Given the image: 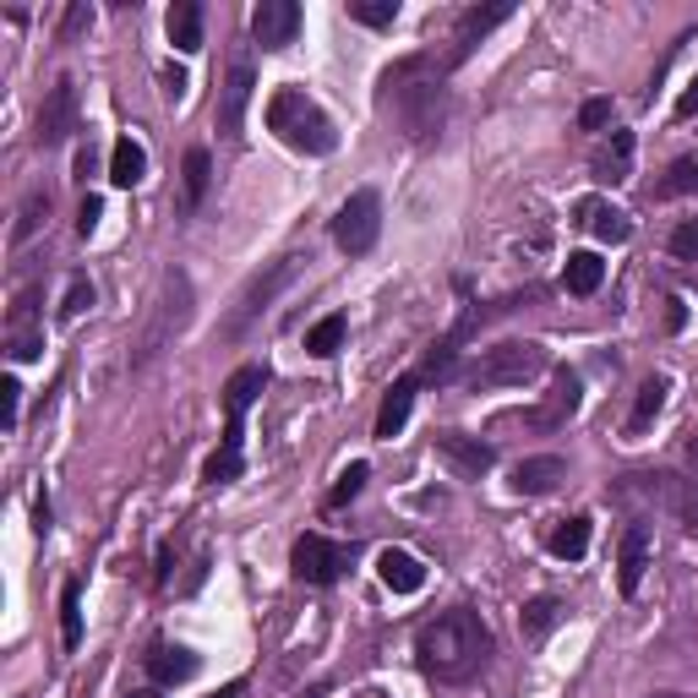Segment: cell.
<instances>
[{
    "instance_id": "obj_1",
    "label": "cell",
    "mask_w": 698,
    "mask_h": 698,
    "mask_svg": "<svg viewBox=\"0 0 698 698\" xmlns=\"http://www.w3.org/2000/svg\"><path fill=\"white\" fill-rule=\"evenodd\" d=\"M443 71L447 65H437V55H409V61L382 71V110H393V121L409 142H426V136L443 131L447 115Z\"/></svg>"
},
{
    "instance_id": "obj_2",
    "label": "cell",
    "mask_w": 698,
    "mask_h": 698,
    "mask_svg": "<svg viewBox=\"0 0 698 698\" xmlns=\"http://www.w3.org/2000/svg\"><path fill=\"white\" fill-rule=\"evenodd\" d=\"M415 660H421V671L437 677V682H469V677H480L486 660H492V628H486L475 611H464V606H458V611H443L437 623L421 628Z\"/></svg>"
},
{
    "instance_id": "obj_3",
    "label": "cell",
    "mask_w": 698,
    "mask_h": 698,
    "mask_svg": "<svg viewBox=\"0 0 698 698\" xmlns=\"http://www.w3.org/2000/svg\"><path fill=\"white\" fill-rule=\"evenodd\" d=\"M267 131H279V142H290L295 153H333L338 148V131L322 115L317 99H306L301 88H279L267 99Z\"/></svg>"
},
{
    "instance_id": "obj_4",
    "label": "cell",
    "mask_w": 698,
    "mask_h": 698,
    "mask_svg": "<svg viewBox=\"0 0 698 698\" xmlns=\"http://www.w3.org/2000/svg\"><path fill=\"white\" fill-rule=\"evenodd\" d=\"M552 366V355L535 344V338H508L497 350H486L475 366H469V387H524Z\"/></svg>"
},
{
    "instance_id": "obj_5",
    "label": "cell",
    "mask_w": 698,
    "mask_h": 698,
    "mask_svg": "<svg viewBox=\"0 0 698 698\" xmlns=\"http://www.w3.org/2000/svg\"><path fill=\"white\" fill-rule=\"evenodd\" d=\"M377 235H382V196L377 191H355L338 208V219H333V241L350 256H366L377 246Z\"/></svg>"
},
{
    "instance_id": "obj_6",
    "label": "cell",
    "mask_w": 698,
    "mask_h": 698,
    "mask_svg": "<svg viewBox=\"0 0 698 698\" xmlns=\"http://www.w3.org/2000/svg\"><path fill=\"white\" fill-rule=\"evenodd\" d=\"M290 568H295L301 584H333L338 573L350 568V552L333 546V540H322V535H301L295 552H290Z\"/></svg>"
},
{
    "instance_id": "obj_7",
    "label": "cell",
    "mask_w": 698,
    "mask_h": 698,
    "mask_svg": "<svg viewBox=\"0 0 698 698\" xmlns=\"http://www.w3.org/2000/svg\"><path fill=\"white\" fill-rule=\"evenodd\" d=\"M77 131V82L71 77H61L55 88H50V99H44V110H39V148H55V142H65Z\"/></svg>"
},
{
    "instance_id": "obj_8",
    "label": "cell",
    "mask_w": 698,
    "mask_h": 698,
    "mask_svg": "<svg viewBox=\"0 0 698 698\" xmlns=\"http://www.w3.org/2000/svg\"><path fill=\"white\" fill-rule=\"evenodd\" d=\"M252 33L262 50L295 44V33H301V6H295V0H262L252 11Z\"/></svg>"
},
{
    "instance_id": "obj_9",
    "label": "cell",
    "mask_w": 698,
    "mask_h": 698,
    "mask_svg": "<svg viewBox=\"0 0 698 698\" xmlns=\"http://www.w3.org/2000/svg\"><path fill=\"white\" fill-rule=\"evenodd\" d=\"M252 88H256L252 55H235V61H230V77H224V99H219V131H224V136L241 131L246 104H252Z\"/></svg>"
},
{
    "instance_id": "obj_10",
    "label": "cell",
    "mask_w": 698,
    "mask_h": 698,
    "mask_svg": "<svg viewBox=\"0 0 698 698\" xmlns=\"http://www.w3.org/2000/svg\"><path fill=\"white\" fill-rule=\"evenodd\" d=\"M437 453L453 464V475H464V480H480V475L497 464L492 443H480V437H464V432H443V437H437Z\"/></svg>"
},
{
    "instance_id": "obj_11",
    "label": "cell",
    "mask_w": 698,
    "mask_h": 698,
    "mask_svg": "<svg viewBox=\"0 0 698 698\" xmlns=\"http://www.w3.org/2000/svg\"><path fill=\"white\" fill-rule=\"evenodd\" d=\"M295 262H301V256H279V262L267 267V279H252V290L241 295V306H235V317H230V333H241V327H246V322H252L256 312L290 284V279H295Z\"/></svg>"
},
{
    "instance_id": "obj_12",
    "label": "cell",
    "mask_w": 698,
    "mask_h": 698,
    "mask_svg": "<svg viewBox=\"0 0 698 698\" xmlns=\"http://www.w3.org/2000/svg\"><path fill=\"white\" fill-rule=\"evenodd\" d=\"M39 290H28V295H17V306H11V333H6V350H11V361H33L39 350H44V333H39Z\"/></svg>"
},
{
    "instance_id": "obj_13",
    "label": "cell",
    "mask_w": 698,
    "mask_h": 698,
    "mask_svg": "<svg viewBox=\"0 0 698 698\" xmlns=\"http://www.w3.org/2000/svg\"><path fill=\"white\" fill-rule=\"evenodd\" d=\"M578 219H584V230H589L595 241H606V246H623V241L634 235V219H628L623 208H611V202H600V196H589V202H578Z\"/></svg>"
},
{
    "instance_id": "obj_14",
    "label": "cell",
    "mask_w": 698,
    "mask_h": 698,
    "mask_svg": "<svg viewBox=\"0 0 698 698\" xmlns=\"http://www.w3.org/2000/svg\"><path fill=\"white\" fill-rule=\"evenodd\" d=\"M508 17H513V6H486V11L475 6V11H464V22H458V33H453V55H447V65H458L492 28H503Z\"/></svg>"
},
{
    "instance_id": "obj_15",
    "label": "cell",
    "mask_w": 698,
    "mask_h": 698,
    "mask_svg": "<svg viewBox=\"0 0 698 698\" xmlns=\"http://www.w3.org/2000/svg\"><path fill=\"white\" fill-rule=\"evenodd\" d=\"M563 475H568V464H563L557 453H540V458H524V464L513 469L508 486L518 492V497H546V492H552Z\"/></svg>"
},
{
    "instance_id": "obj_16",
    "label": "cell",
    "mask_w": 698,
    "mask_h": 698,
    "mask_svg": "<svg viewBox=\"0 0 698 698\" xmlns=\"http://www.w3.org/2000/svg\"><path fill=\"white\" fill-rule=\"evenodd\" d=\"M578 398H584L578 377H573L568 366H557V372H552V393H546V404L535 409V426H546V432H552V426H563L573 409H578Z\"/></svg>"
},
{
    "instance_id": "obj_17",
    "label": "cell",
    "mask_w": 698,
    "mask_h": 698,
    "mask_svg": "<svg viewBox=\"0 0 698 698\" xmlns=\"http://www.w3.org/2000/svg\"><path fill=\"white\" fill-rule=\"evenodd\" d=\"M415 387H421V377H398L393 387H387V398H382L377 409V437L382 443H393L404 426H409V409H415Z\"/></svg>"
},
{
    "instance_id": "obj_18",
    "label": "cell",
    "mask_w": 698,
    "mask_h": 698,
    "mask_svg": "<svg viewBox=\"0 0 698 698\" xmlns=\"http://www.w3.org/2000/svg\"><path fill=\"white\" fill-rule=\"evenodd\" d=\"M377 578L393 589V595H415V589L426 584V568H421V557H415V552L387 546V552L377 557Z\"/></svg>"
},
{
    "instance_id": "obj_19",
    "label": "cell",
    "mask_w": 698,
    "mask_h": 698,
    "mask_svg": "<svg viewBox=\"0 0 698 698\" xmlns=\"http://www.w3.org/2000/svg\"><path fill=\"white\" fill-rule=\"evenodd\" d=\"M148 677L164 682V688L191 682V677H196V655L181 649V644H153V649H148Z\"/></svg>"
},
{
    "instance_id": "obj_20",
    "label": "cell",
    "mask_w": 698,
    "mask_h": 698,
    "mask_svg": "<svg viewBox=\"0 0 698 698\" xmlns=\"http://www.w3.org/2000/svg\"><path fill=\"white\" fill-rule=\"evenodd\" d=\"M644 568H649V529H644V524H628L623 557H617V584H623V595H634L638 584H644Z\"/></svg>"
},
{
    "instance_id": "obj_21",
    "label": "cell",
    "mask_w": 698,
    "mask_h": 698,
    "mask_svg": "<svg viewBox=\"0 0 698 698\" xmlns=\"http://www.w3.org/2000/svg\"><path fill=\"white\" fill-rule=\"evenodd\" d=\"M241 464H246V458H241V421H230V426H224L219 453H213V458H208V469H202V480H208V486H224V480H235V475H241Z\"/></svg>"
},
{
    "instance_id": "obj_22",
    "label": "cell",
    "mask_w": 698,
    "mask_h": 698,
    "mask_svg": "<svg viewBox=\"0 0 698 698\" xmlns=\"http://www.w3.org/2000/svg\"><path fill=\"white\" fill-rule=\"evenodd\" d=\"M170 44L181 55H196L202 50V6L196 0H175L170 6Z\"/></svg>"
},
{
    "instance_id": "obj_23",
    "label": "cell",
    "mask_w": 698,
    "mask_h": 698,
    "mask_svg": "<svg viewBox=\"0 0 698 698\" xmlns=\"http://www.w3.org/2000/svg\"><path fill=\"white\" fill-rule=\"evenodd\" d=\"M262 366H241V372H235V377L224 382V415H230V421H246V409H252V398L256 393H262Z\"/></svg>"
},
{
    "instance_id": "obj_24",
    "label": "cell",
    "mask_w": 698,
    "mask_h": 698,
    "mask_svg": "<svg viewBox=\"0 0 698 698\" xmlns=\"http://www.w3.org/2000/svg\"><path fill=\"white\" fill-rule=\"evenodd\" d=\"M546 546H552V557H563V563H578L584 552H589V518L584 513H573L563 518L552 535H546Z\"/></svg>"
},
{
    "instance_id": "obj_25",
    "label": "cell",
    "mask_w": 698,
    "mask_h": 698,
    "mask_svg": "<svg viewBox=\"0 0 698 698\" xmlns=\"http://www.w3.org/2000/svg\"><path fill=\"white\" fill-rule=\"evenodd\" d=\"M148 175V153H142V142H131V136H121L115 148H110V181L115 186H136Z\"/></svg>"
},
{
    "instance_id": "obj_26",
    "label": "cell",
    "mask_w": 698,
    "mask_h": 698,
    "mask_svg": "<svg viewBox=\"0 0 698 698\" xmlns=\"http://www.w3.org/2000/svg\"><path fill=\"white\" fill-rule=\"evenodd\" d=\"M595 170H600V181H628L634 175V131H611V148L595 159Z\"/></svg>"
},
{
    "instance_id": "obj_27",
    "label": "cell",
    "mask_w": 698,
    "mask_h": 698,
    "mask_svg": "<svg viewBox=\"0 0 698 698\" xmlns=\"http://www.w3.org/2000/svg\"><path fill=\"white\" fill-rule=\"evenodd\" d=\"M600 279H606V262H600L595 252H573L568 267H563L568 295H595V290H600Z\"/></svg>"
},
{
    "instance_id": "obj_28",
    "label": "cell",
    "mask_w": 698,
    "mask_h": 698,
    "mask_svg": "<svg viewBox=\"0 0 698 698\" xmlns=\"http://www.w3.org/2000/svg\"><path fill=\"white\" fill-rule=\"evenodd\" d=\"M557 623H563V600H557V595H535V600L518 611V628H524V638H546Z\"/></svg>"
},
{
    "instance_id": "obj_29",
    "label": "cell",
    "mask_w": 698,
    "mask_h": 698,
    "mask_svg": "<svg viewBox=\"0 0 698 698\" xmlns=\"http://www.w3.org/2000/svg\"><path fill=\"white\" fill-rule=\"evenodd\" d=\"M666 377H649L644 387H638V398H634V415H628V432H649V421L666 409Z\"/></svg>"
},
{
    "instance_id": "obj_30",
    "label": "cell",
    "mask_w": 698,
    "mask_h": 698,
    "mask_svg": "<svg viewBox=\"0 0 698 698\" xmlns=\"http://www.w3.org/2000/svg\"><path fill=\"white\" fill-rule=\"evenodd\" d=\"M61 638H65V649L82 644V589H77V578L61 589Z\"/></svg>"
},
{
    "instance_id": "obj_31",
    "label": "cell",
    "mask_w": 698,
    "mask_h": 698,
    "mask_svg": "<svg viewBox=\"0 0 698 698\" xmlns=\"http://www.w3.org/2000/svg\"><path fill=\"white\" fill-rule=\"evenodd\" d=\"M338 344H344V317H322L317 327L306 333V355H317V361L338 355Z\"/></svg>"
},
{
    "instance_id": "obj_32",
    "label": "cell",
    "mask_w": 698,
    "mask_h": 698,
    "mask_svg": "<svg viewBox=\"0 0 698 698\" xmlns=\"http://www.w3.org/2000/svg\"><path fill=\"white\" fill-rule=\"evenodd\" d=\"M350 17L361 28H393L398 22V0H350Z\"/></svg>"
},
{
    "instance_id": "obj_33",
    "label": "cell",
    "mask_w": 698,
    "mask_h": 698,
    "mask_svg": "<svg viewBox=\"0 0 698 698\" xmlns=\"http://www.w3.org/2000/svg\"><path fill=\"white\" fill-rule=\"evenodd\" d=\"M50 219V196L44 191H33L28 202H22V219H17V246H28L33 235H39V224Z\"/></svg>"
},
{
    "instance_id": "obj_34",
    "label": "cell",
    "mask_w": 698,
    "mask_h": 698,
    "mask_svg": "<svg viewBox=\"0 0 698 698\" xmlns=\"http://www.w3.org/2000/svg\"><path fill=\"white\" fill-rule=\"evenodd\" d=\"M208 181H213V164H208V153H202V148H191V153H186V202H191V208L208 196Z\"/></svg>"
},
{
    "instance_id": "obj_35",
    "label": "cell",
    "mask_w": 698,
    "mask_h": 698,
    "mask_svg": "<svg viewBox=\"0 0 698 698\" xmlns=\"http://www.w3.org/2000/svg\"><path fill=\"white\" fill-rule=\"evenodd\" d=\"M366 480H372V469H366V464H350V469L338 475V486H333V497H327V503H333V508H344L350 497H361V492H366Z\"/></svg>"
},
{
    "instance_id": "obj_36",
    "label": "cell",
    "mask_w": 698,
    "mask_h": 698,
    "mask_svg": "<svg viewBox=\"0 0 698 698\" xmlns=\"http://www.w3.org/2000/svg\"><path fill=\"white\" fill-rule=\"evenodd\" d=\"M666 196H682V191H698V159H677L671 170H666V181H660Z\"/></svg>"
},
{
    "instance_id": "obj_37",
    "label": "cell",
    "mask_w": 698,
    "mask_h": 698,
    "mask_svg": "<svg viewBox=\"0 0 698 698\" xmlns=\"http://www.w3.org/2000/svg\"><path fill=\"white\" fill-rule=\"evenodd\" d=\"M88 306H93V284H88V279H71V290H65V301H61V322H77Z\"/></svg>"
},
{
    "instance_id": "obj_38",
    "label": "cell",
    "mask_w": 698,
    "mask_h": 698,
    "mask_svg": "<svg viewBox=\"0 0 698 698\" xmlns=\"http://www.w3.org/2000/svg\"><path fill=\"white\" fill-rule=\"evenodd\" d=\"M671 256H698V219H682L671 230Z\"/></svg>"
},
{
    "instance_id": "obj_39",
    "label": "cell",
    "mask_w": 698,
    "mask_h": 698,
    "mask_svg": "<svg viewBox=\"0 0 698 698\" xmlns=\"http://www.w3.org/2000/svg\"><path fill=\"white\" fill-rule=\"evenodd\" d=\"M99 219H104V202H99V196H82V208H77V235L88 241V235L99 230Z\"/></svg>"
},
{
    "instance_id": "obj_40",
    "label": "cell",
    "mask_w": 698,
    "mask_h": 698,
    "mask_svg": "<svg viewBox=\"0 0 698 698\" xmlns=\"http://www.w3.org/2000/svg\"><path fill=\"white\" fill-rule=\"evenodd\" d=\"M0 398H6V432H17V415H22V382L6 377L0 382Z\"/></svg>"
},
{
    "instance_id": "obj_41",
    "label": "cell",
    "mask_w": 698,
    "mask_h": 698,
    "mask_svg": "<svg viewBox=\"0 0 698 698\" xmlns=\"http://www.w3.org/2000/svg\"><path fill=\"white\" fill-rule=\"evenodd\" d=\"M606 121H611V99H589V104L578 110V127L584 131H600Z\"/></svg>"
},
{
    "instance_id": "obj_42",
    "label": "cell",
    "mask_w": 698,
    "mask_h": 698,
    "mask_svg": "<svg viewBox=\"0 0 698 698\" xmlns=\"http://www.w3.org/2000/svg\"><path fill=\"white\" fill-rule=\"evenodd\" d=\"M88 22H93V11H88V6H71V11H65V22H61V39H77Z\"/></svg>"
},
{
    "instance_id": "obj_43",
    "label": "cell",
    "mask_w": 698,
    "mask_h": 698,
    "mask_svg": "<svg viewBox=\"0 0 698 698\" xmlns=\"http://www.w3.org/2000/svg\"><path fill=\"white\" fill-rule=\"evenodd\" d=\"M694 115H698V77L688 82V93L677 99V121H694Z\"/></svg>"
},
{
    "instance_id": "obj_44",
    "label": "cell",
    "mask_w": 698,
    "mask_h": 698,
    "mask_svg": "<svg viewBox=\"0 0 698 698\" xmlns=\"http://www.w3.org/2000/svg\"><path fill=\"white\" fill-rule=\"evenodd\" d=\"M164 93L181 104V99H186V71H175V65H170V71H164Z\"/></svg>"
},
{
    "instance_id": "obj_45",
    "label": "cell",
    "mask_w": 698,
    "mask_h": 698,
    "mask_svg": "<svg viewBox=\"0 0 698 698\" xmlns=\"http://www.w3.org/2000/svg\"><path fill=\"white\" fill-rule=\"evenodd\" d=\"M682 322H688V306H682V301H666V327H671V333H677V327H682Z\"/></svg>"
},
{
    "instance_id": "obj_46",
    "label": "cell",
    "mask_w": 698,
    "mask_h": 698,
    "mask_svg": "<svg viewBox=\"0 0 698 698\" xmlns=\"http://www.w3.org/2000/svg\"><path fill=\"white\" fill-rule=\"evenodd\" d=\"M688 464H694V475H698V437L688 443Z\"/></svg>"
},
{
    "instance_id": "obj_47",
    "label": "cell",
    "mask_w": 698,
    "mask_h": 698,
    "mask_svg": "<svg viewBox=\"0 0 698 698\" xmlns=\"http://www.w3.org/2000/svg\"><path fill=\"white\" fill-rule=\"evenodd\" d=\"M219 698H241V682H230V688H224V694Z\"/></svg>"
},
{
    "instance_id": "obj_48",
    "label": "cell",
    "mask_w": 698,
    "mask_h": 698,
    "mask_svg": "<svg viewBox=\"0 0 698 698\" xmlns=\"http://www.w3.org/2000/svg\"><path fill=\"white\" fill-rule=\"evenodd\" d=\"M131 698H159V694H131Z\"/></svg>"
},
{
    "instance_id": "obj_49",
    "label": "cell",
    "mask_w": 698,
    "mask_h": 698,
    "mask_svg": "<svg viewBox=\"0 0 698 698\" xmlns=\"http://www.w3.org/2000/svg\"><path fill=\"white\" fill-rule=\"evenodd\" d=\"M660 698H677V694H660Z\"/></svg>"
}]
</instances>
